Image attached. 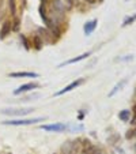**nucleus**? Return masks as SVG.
I'll use <instances>...</instances> for the list:
<instances>
[{"mask_svg":"<svg viewBox=\"0 0 136 154\" xmlns=\"http://www.w3.org/2000/svg\"><path fill=\"white\" fill-rule=\"evenodd\" d=\"M117 140H120V135L114 134V135H113V137H110L109 139H107V142H109L110 145H116V143H117Z\"/></svg>","mask_w":136,"mask_h":154,"instance_id":"obj_17","label":"nucleus"},{"mask_svg":"<svg viewBox=\"0 0 136 154\" xmlns=\"http://www.w3.org/2000/svg\"><path fill=\"white\" fill-rule=\"evenodd\" d=\"M47 117H33V119H18V120H6L3 122L2 124L3 125H32V124H35V123H40V122H44Z\"/></svg>","mask_w":136,"mask_h":154,"instance_id":"obj_1","label":"nucleus"},{"mask_svg":"<svg viewBox=\"0 0 136 154\" xmlns=\"http://www.w3.org/2000/svg\"><path fill=\"white\" fill-rule=\"evenodd\" d=\"M135 149H136V145H135Z\"/></svg>","mask_w":136,"mask_h":154,"instance_id":"obj_28","label":"nucleus"},{"mask_svg":"<svg viewBox=\"0 0 136 154\" xmlns=\"http://www.w3.org/2000/svg\"><path fill=\"white\" fill-rule=\"evenodd\" d=\"M97 23H98V20H97V19H91V20H89V22H86V23H84V26H83L84 34H86V35H90V34H91V33L95 30Z\"/></svg>","mask_w":136,"mask_h":154,"instance_id":"obj_11","label":"nucleus"},{"mask_svg":"<svg viewBox=\"0 0 136 154\" xmlns=\"http://www.w3.org/2000/svg\"><path fill=\"white\" fill-rule=\"evenodd\" d=\"M40 128L44 131H48V132H63V131L68 130V125L63 124V123H56V124H44Z\"/></svg>","mask_w":136,"mask_h":154,"instance_id":"obj_4","label":"nucleus"},{"mask_svg":"<svg viewBox=\"0 0 136 154\" xmlns=\"http://www.w3.org/2000/svg\"><path fill=\"white\" fill-rule=\"evenodd\" d=\"M47 2H48V0H41V3H42V4H45Z\"/></svg>","mask_w":136,"mask_h":154,"instance_id":"obj_27","label":"nucleus"},{"mask_svg":"<svg viewBox=\"0 0 136 154\" xmlns=\"http://www.w3.org/2000/svg\"><path fill=\"white\" fill-rule=\"evenodd\" d=\"M136 134H135V131H133V128H129V130L127 131V134H125V138H127L128 140L132 139V138H135Z\"/></svg>","mask_w":136,"mask_h":154,"instance_id":"obj_18","label":"nucleus"},{"mask_svg":"<svg viewBox=\"0 0 136 154\" xmlns=\"http://www.w3.org/2000/svg\"><path fill=\"white\" fill-rule=\"evenodd\" d=\"M84 2H86V3H89V4H95L98 0H84Z\"/></svg>","mask_w":136,"mask_h":154,"instance_id":"obj_23","label":"nucleus"},{"mask_svg":"<svg viewBox=\"0 0 136 154\" xmlns=\"http://www.w3.org/2000/svg\"><path fill=\"white\" fill-rule=\"evenodd\" d=\"M89 56H91V52L82 53L80 56H76V57H72V59H70V60H67V61H64V63L59 64V68H60V67H64V66H68V64L78 63V61H80V60H84V59H87V57H89Z\"/></svg>","mask_w":136,"mask_h":154,"instance_id":"obj_10","label":"nucleus"},{"mask_svg":"<svg viewBox=\"0 0 136 154\" xmlns=\"http://www.w3.org/2000/svg\"><path fill=\"white\" fill-rule=\"evenodd\" d=\"M8 76L11 78H38L40 74L30 72V71H17V72H10Z\"/></svg>","mask_w":136,"mask_h":154,"instance_id":"obj_8","label":"nucleus"},{"mask_svg":"<svg viewBox=\"0 0 136 154\" xmlns=\"http://www.w3.org/2000/svg\"><path fill=\"white\" fill-rule=\"evenodd\" d=\"M10 2V10H11V15L15 17V11H17V7H15V0H8Z\"/></svg>","mask_w":136,"mask_h":154,"instance_id":"obj_19","label":"nucleus"},{"mask_svg":"<svg viewBox=\"0 0 136 154\" xmlns=\"http://www.w3.org/2000/svg\"><path fill=\"white\" fill-rule=\"evenodd\" d=\"M125 85H127V79H121V81H120L119 83H117L116 86H114V87H113V89H112V90L109 91V97L116 96V93H119V91L121 90V89L125 86Z\"/></svg>","mask_w":136,"mask_h":154,"instance_id":"obj_12","label":"nucleus"},{"mask_svg":"<svg viewBox=\"0 0 136 154\" xmlns=\"http://www.w3.org/2000/svg\"><path fill=\"white\" fill-rule=\"evenodd\" d=\"M20 40L23 41V44H25V48H26V49H30V45H29V42H27L26 37H25L23 34H20Z\"/></svg>","mask_w":136,"mask_h":154,"instance_id":"obj_22","label":"nucleus"},{"mask_svg":"<svg viewBox=\"0 0 136 154\" xmlns=\"http://www.w3.org/2000/svg\"><path fill=\"white\" fill-rule=\"evenodd\" d=\"M61 151L64 154H74V142H71V140L64 142V145L61 146Z\"/></svg>","mask_w":136,"mask_h":154,"instance_id":"obj_13","label":"nucleus"},{"mask_svg":"<svg viewBox=\"0 0 136 154\" xmlns=\"http://www.w3.org/2000/svg\"><path fill=\"white\" fill-rule=\"evenodd\" d=\"M83 154H105V151L99 146L91 145L90 140L83 139Z\"/></svg>","mask_w":136,"mask_h":154,"instance_id":"obj_3","label":"nucleus"},{"mask_svg":"<svg viewBox=\"0 0 136 154\" xmlns=\"http://www.w3.org/2000/svg\"><path fill=\"white\" fill-rule=\"evenodd\" d=\"M32 111V108H19V109H3L2 113L7 116H26Z\"/></svg>","mask_w":136,"mask_h":154,"instance_id":"obj_5","label":"nucleus"},{"mask_svg":"<svg viewBox=\"0 0 136 154\" xmlns=\"http://www.w3.org/2000/svg\"><path fill=\"white\" fill-rule=\"evenodd\" d=\"M133 100H135V104H136V87H135V91H133Z\"/></svg>","mask_w":136,"mask_h":154,"instance_id":"obj_25","label":"nucleus"},{"mask_svg":"<svg viewBox=\"0 0 136 154\" xmlns=\"http://www.w3.org/2000/svg\"><path fill=\"white\" fill-rule=\"evenodd\" d=\"M12 29H14V30L19 29V18H14V25H12Z\"/></svg>","mask_w":136,"mask_h":154,"instance_id":"obj_21","label":"nucleus"},{"mask_svg":"<svg viewBox=\"0 0 136 154\" xmlns=\"http://www.w3.org/2000/svg\"><path fill=\"white\" fill-rule=\"evenodd\" d=\"M135 20H136V14H133L132 17L125 18L124 22H122V27H127V26H129V25H132L133 22H135Z\"/></svg>","mask_w":136,"mask_h":154,"instance_id":"obj_16","label":"nucleus"},{"mask_svg":"<svg viewBox=\"0 0 136 154\" xmlns=\"http://www.w3.org/2000/svg\"><path fill=\"white\" fill-rule=\"evenodd\" d=\"M38 33H40V37L41 40L44 41V42H53V41H56L55 38V33L52 32V30H48V29H42V27H40L38 29Z\"/></svg>","mask_w":136,"mask_h":154,"instance_id":"obj_7","label":"nucleus"},{"mask_svg":"<svg viewBox=\"0 0 136 154\" xmlns=\"http://www.w3.org/2000/svg\"><path fill=\"white\" fill-rule=\"evenodd\" d=\"M119 117H120V120H121V122H129V120H131V111H128V109L120 111Z\"/></svg>","mask_w":136,"mask_h":154,"instance_id":"obj_14","label":"nucleus"},{"mask_svg":"<svg viewBox=\"0 0 136 154\" xmlns=\"http://www.w3.org/2000/svg\"><path fill=\"white\" fill-rule=\"evenodd\" d=\"M132 125H133V131H135V134H136V119H133V122H132Z\"/></svg>","mask_w":136,"mask_h":154,"instance_id":"obj_24","label":"nucleus"},{"mask_svg":"<svg viewBox=\"0 0 136 154\" xmlns=\"http://www.w3.org/2000/svg\"><path fill=\"white\" fill-rule=\"evenodd\" d=\"M84 82H86V79L84 78H79V79H76V81H74V82H71L70 85H67L64 89H61V90H59L57 93L55 94L56 97H59V96H63V94H65V93H70V91H72L74 89H76V87H79L80 85H83Z\"/></svg>","mask_w":136,"mask_h":154,"instance_id":"obj_2","label":"nucleus"},{"mask_svg":"<svg viewBox=\"0 0 136 154\" xmlns=\"http://www.w3.org/2000/svg\"><path fill=\"white\" fill-rule=\"evenodd\" d=\"M33 45H34V48H35L37 51H40L41 48H42L44 41L41 40L40 35H34V37H33Z\"/></svg>","mask_w":136,"mask_h":154,"instance_id":"obj_15","label":"nucleus"},{"mask_svg":"<svg viewBox=\"0 0 136 154\" xmlns=\"http://www.w3.org/2000/svg\"><path fill=\"white\" fill-rule=\"evenodd\" d=\"M11 30H12V22L11 20H6L2 25V29H0V40H4L11 33Z\"/></svg>","mask_w":136,"mask_h":154,"instance_id":"obj_9","label":"nucleus"},{"mask_svg":"<svg viewBox=\"0 0 136 154\" xmlns=\"http://www.w3.org/2000/svg\"><path fill=\"white\" fill-rule=\"evenodd\" d=\"M65 3H67V8L71 10L74 7V4L76 3V0H65Z\"/></svg>","mask_w":136,"mask_h":154,"instance_id":"obj_20","label":"nucleus"},{"mask_svg":"<svg viewBox=\"0 0 136 154\" xmlns=\"http://www.w3.org/2000/svg\"><path fill=\"white\" fill-rule=\"evenodd\" d=\"M133 113H135V115H136V104H135V105H133Z\"/></svg>","mask_w":136,"mask_h":154,"instance_id":"obj_26","label":"nucleus"},{"mask_svg":"<svg viewBox=\"0 0 136 154\" xmlns=\"http://www.w3.org/2000/svg\"><path fill=\"white\" fill-rule=\"evenodd\" d=\"M40 87V83L37 82H30V83H25L22 86H19L17 90H14V94L15 96H19V94H23V93H27V91L33 90V89H38Z\"/></svg>","mask_w":136,"mask_h":154,"instance_id":"obj_6","label":"nucleus"}]
</instances>
